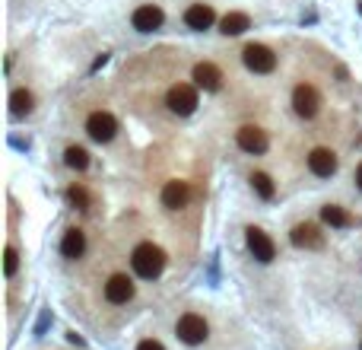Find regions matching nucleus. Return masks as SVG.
I'll return each mask as SVG.
<instances>
[{
	"label": "nucleus",
	"mask_w": 362,
	"mask_h": 350,
	"mask_svg": "<svg viewBox=\"0 0 362 350\" xmlns=\"http://www.w3.org/2000/svg\"><path fill=\"white\" fill-rule=\"evenodd\" d=\"M222 70L216 64H210V61H200V64H194V83H198V90H206V92H220L222 90Z\"/></svg>",
	"instance_id": "nucleus-13"
},
{
	"label": "nucleus",
	"mask_w": 362,
	"mask_h": 350,
	"mask_svg": "<svg viewBox=\"0 0 362 350\" xmlns=\"http://www.w3.org/2000/svg\"><path fill=\"white\" fill-rule=\"evenodd\" d=\"M35 109V96L29 90H13L10 92V112H13V115H29V112Z\"/></svg>",
	"instance_id": "nucleus-19"
},
{
	"label": "nucleus",
	"mask_w": 362,
	"mask_h": 350,
	"mask_svg": "<svg viewBox=\"0 0 362 350\" xmlns=\"http://www.w3.org/2000/svg\"><path fill=\"white\" fill-rule=\"evenodd\" d=\"M64 163H67L70 169H76V172H83V169L89 166V153L74 143V147H67V150H64Z\"/></svg>",
	"instance_id": "nucleus-21"
},
{
	"label": "nucleus",
	"mask_w": 362,
	"mask_h": 350,
	"mask_svg": "<svg viewBox=\"0 0 362 350\" xmlns=\"http://www.w3.org/2000/svg\"><path fill=\"white\" fill-rule=\"evenodd\" d=\"M356 185L362 188V163H359V169H356Z\"/></svg>",
	"instance_id": "nucleus-25"
},
{
	"label": "nucleus",
	"mask_w": 362,
	"mask_h": 350,
	"mask_svg": "<svg viewBox=\"0 0 362 350\" xmlns=\"http://www.w3.org/2000/svg\"><path fill=\"white\" fill-rule=\"evenodd\" d=\"M308 169H312V175H318V178H330V175L337 172V153L328 150V147H315V150L308 153Z\"/></svg>",
	"instance_id": "nucleus-12"
},
{
	"label": "nucleus",
	"mask_w": 362,
	"mask_h": 350,
	"mask_svg": "<svg viewBox=\"0 0 362 350\" xmlns=\"http://www.w3.org/2000/svg\"><path fill=\"white\" fill-rule=\"evenodd\" d=\"M245 29H251L248 13H226V17L220 19V32L222 35H242Z\"/></svg>",
	"instance_id": "nucleus-17"
},
{
	"label": "nucleus",
	"mask_w": 362,
	"mask_h": 350,
	"mask_svg": "<svg viewBox=\"0 0 362 350\" xmlns=\"http://www.w3.org/2000/svg\"><path fill=\"white\" fill-rule=\"evenodd\" d=\"M292 112L299 118H315L321 112V92L315 90L312 83H299L292 90Z\"/></svg>",
	"instance_id": "nucleus-3"
},
{
	"label": "nucleus",
	"mask_w": 362,
	"mask_h": 350,
	"mask_svg": "<svg viewBox=\"0 0 362 350\" xmlns=\"http://www.w3.org/2000/svg\"><path fill=\"white\" fill-rule=\"evenodd\" d=\"M105 300L111 306H124L134 300V280L127 274H111L105 280Z\"/></svg>",
	"instance_id": "nucleus-10"
},
{
	"label": "nucleus",
	"mask_w": 362,
	"mask_h": 350,
	"mask_svg": "<svg viewBox=\"0 0 362 350\" xmlns=\"http://www.w3.org/2000/svg\"><path fill=\"white\" fill-rule=\"evenodd\" d=\"M131 265H134V274L143 277V280H156L165 267V251L153 242H140L137 249L131 251Z\"/></svg>",
	"instance_id": "nucleus-1"
},
{
	"label": "nucleus",
	"mask_w": 362,
	"mask_h": 350,
	"mask_svg": "<svg viewBox=\"0 0 362 350\" xmlns=\"http://www.w3.org/2000/svg\"><path fill=\"white\" fill-rule=\"evenodd\" d=\"M235 143H239V150L257 156V153H264L267 147H270V137H267V131L257 127V125H242L239 131H235Z\"/></svg>",
	"instance_id": "nucleus-6"
},
{
	"label": "nucleus",
	"mask_w": 362,
	"mask_h": 350,
	"mask_svg": "<svg viewBox=\"0 0 362 350\" xmlns=\"http://www.w3.org/2000/svg\"><path fill=\"white\" fill-rule=\"evenodd\" d=\"M137 350H165V347H162L159 341H153V338H147V341L137 344Z\"/></svg>",
	"instance_id": "nucleus-24"
},
{
	"label": "nucleus",
	"mask_w": 362,
	"mask_h": 350,
	"mask_svg": "<svg viewBox=\"0 0 362 350\" xmlns=\"http://www.w3.org/2000/svg\"><path fill=\"white\" fill-rule=\"evenodd\" d=\"M86 134H89L96 143H108L118 134V118L108 115V112H92L86 118Z\"/></svg>",
	"instance_id": "nucleus-7"
},
{
	"label": "nucleus",
	"mask_w": 362,
	"mask_h": 350,
	"mask_svg": "<svg viewBox=\"0 0 362 350\" xmlns=\"http://www.w3.org/2000/svg\"><path fill=\"white\" fill-rule=\"evenodd\" d=\"M184 23H188V29L204 32V29H210V25L216 23V13L210 3H191V7L184 10Z\"/></svg>",
	"instance_id": "nucleus-15"
},
{
	"label": "nucleus",
	"mask_w": 362,
	"mask_h": 350,
	"mask_svg": "<svg viewBox=\"0 0 362 350\" xmlns=\"http://www.w3.org/2000/svg\"><path fill=\"white\" fill-rule=\"evenodd\" d=\"M83 251H86V233L80 226H70L61 239V255L64 258H83Z\"/></svg>",
	"instance_id": "nucleus-16"
},
{
	"label": "nucleus",
	"mask_w": 362,
	"mask_h": 350,
	"mask_svg": "<svg viewBox=\"0 0 362 350\" xmlns=\"http://www.w3.org/2000/svg\"><path fill=\"white\" fill-rule=\"evenodd\" d=\"M178 338L184 344H204L210 338V325H206V318L198 316V312H188V316L178 318V325H175Z\"/></svg>",
	"instance_id": "nucleus-4"
},
{
	"label": "nucleus",
	"mask_w": 362,
	"mask_h": 350,
	"mask_svg": "<svg viewBox=\"0 0 362 350\" xmlns=\"http://www.w3.org/2000/svg\"><path fill=\"white\" fill-rule=\"evenodd\" d=\"M242 61H245V67L251 74H273L277 70V54L267 45H245Z\"/></svg>",
	"instance_id": "nucleus-5"
},
{
	"label": "nucleus",
	"mask_w": 362,
	"mask_h": 350,
	"mask_svg": "<svg viewBox=\"0 0 362 350\" xmlns=\"http://www.w3.org/2000/svg\"><path fill=\"white\" fill-rule=\"evenodd\" d=\"M188 200H191V185L188 182H165L162 188V207L165 210H181V207H188Z\"/></svg>",
	"instance_id": "nucleus-14"
},
{
	"label": "nucleus",
	"mask_w": 362,
	"mask_h": 350,
	"mask_svg": "<svg viewBox=\"0 0 362 350\" xmlns=\"http://www.w3.org/2000/svg\"><path fill=\"white\" fill-rule=\"evenodd\" d=\"M251 188L264 200H273V194H277V185H273V178L267 172H251Z\"/></svg>",
	"instance_id": "nucleus-20"
},
{
	"label": "nucleus",
	"mask_w": 362,
	"mask_h": 350,
	"mask_svg": "<svg viewBox=\"0 0 362 350\" xmlns=\"http://www.w3.org/2000/svg\"><path fill=\"white\" fill-rule=\"evenodd\" d=\"M17 267H19V255H17L13 245H7V249H3V274L13 277V274H17Z\"/></svg>",
	"instance_id": "nucleus-23"
},
{
	"label": "nucleus",
	"mask_w": 362,
	"mask_h": 350,
	"mask_svg": "<svg viewBox=\"0 0 362 350\" xmlns=\"http://www.w3.org/2000/svg\"><path fill=\"white\" fill-rule=\"evenodd\" d=\"M289 242L296 245V249H324V233L318 229L315 223H296L292 229H289Z\"/></svg>",
	"instance_id": "nucleus-9"
},
{
	"label": "nucleus",
	"mask_w": 362,
	"mask_h": 350,
	"mask_svg": "<svg viewBox=\"0 0 362 350\" xmlns=\"http://www.w3.org/2000/svg\"><path fill=\"white\" fill-rule=\"evenodd\" d=\"M165 105L175 112V115L188 118L198 112L200 99H198V83H175L172 90H169V96H165Z\"/></svg>",
	"instance_id": "nucleus-2"
},
{
	"label": "nucleus",
	"mask_w": 362,
	"mask_h": 350,
	"mask_svg": "<svg viewBox=\"0 0 362 350\" xmlns=\"http://www.w3.org/2000/svg\"><path fill=\"white\" fill-rule=\"evenodd\" d=\"M245 239H248V249H251V255H255L257 261H273L277 258V245H273V239L264 229H257V226H248L245 229Z\"/></svg>",
	"instance_id": "nucleus-8"
},
{
	"label": "nucleus",
	"mask_w": 362,
	"mask_h": 350,
	"mask_svg": "<svg viewBox=\"0 0 362 350\" xmlns=\"http://www.w3.org/2000/svg\"><path fill=\"white\" fill-rule=\"evenodd\" d=\"M131 23H134V29H137V32H156L159 25L165 23V13L156 7V3H143V7L134 10Z\"/></svg>",
	"instance_id": "nucleus-11"
},
{
	"label": "nucleus",
	"mask_w": 362,
	"mask_h": 350,
	"mask_svg": "<svg viewBox=\"0 0 362 350\" xmlns=\"http://www.w3.org/2000/svg\"><path fill=\"white\" fill-rule=\"evenodd\" d=\"M321 220L328 226H334V229H346V226H353V217H350L343 207H337V204H324V207H321Z\"/></svg>",
	"instance_id": "nucleus-18"
},
{
	"label": "nucleus",
	"mask_w": 362,
	"mask_h": 350,
	"mask_svg": "<svg viewBox=\"0 0 362 350\" xmlns=\"http://www.w3.org/2000/svg\"><path fill=\"white\" fill-rule=\"evenodd\" d=\"M67 200L80 210L89 207V194H86V188H80V185H70V188H67Z\"/></svg>",
	"instance_id": "nucleus-22"
}]
</instances>
